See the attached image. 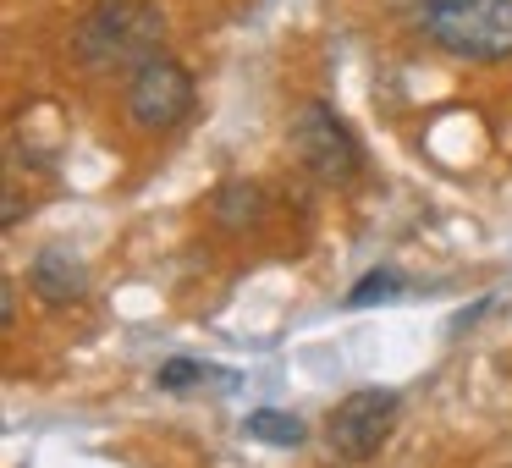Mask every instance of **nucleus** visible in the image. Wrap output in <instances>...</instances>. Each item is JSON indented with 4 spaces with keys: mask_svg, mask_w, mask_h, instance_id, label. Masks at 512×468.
Listing matches in <instances>:
<instances>
[{
    "mask_svg": "<svg viewBox=\"0 0 512 468\" xmlns=\"http://www.w3.org/2000/svg\"><path fill=\"white\" fill-rule=\"evenodd\" d=\"M193 116V72L171 56H155L127 83V122L138 133H171Z\"/></svg>",
    "mask_w": 512,
    "mask_h": 468,
    "instance_id": "4",
    "label": "nucleus"
},
{
    "mask_svg": "<svg viewBox=\"0 0 512 468\" xmlns=\"http://www.w3.org/2000/svg\"><path fill=\"white\" fill-rule=\"evenodd\" d=\"M210 215L226 232H248V226L265 215V193H259L254 182H221V188L210 193Z\"/></svg>",
    "mask_w": 512,
    "mask_h": 468,
    "instance_id": "7",
    "label": "nucleus"
},
{
    "mask_svg": "<svg viewBox=\"0 0 512 468\" xmlns=\"http://www.w3.org/2000/svg\"><path fill=\"white\" fill-rule=\"evenodd\" d=\"M28 287H34L39 303L67 309V303H78L83 292H89V270H83V259L72 254V248L50 243V248H39L34 265H28Z\"/></svg>",
    "mask_w": 512,
    "mask_h": 468,
    "instance_id": "6",
    "label": "nucleus"
},
{
    "mask_svg": "<svg viewBox=\"0 0 512 468\" xmlns=\"http://www.w3.org/2000/svg\"><path fill=\"white\" fill-rule=\"evenodd\" d=\"M419 28L430 45H441L457 61L512 56V0H424Z\"/></svg>",
    "mask_w": 512,
    "mask_h": 468,
    "instance_id": "2",
    "label": "nucleus"
},
{
    "mask_svg": "<svg viewBox=\"0 0 512 468\" xmlns=\"http://www.w3.org/2000/svg\"><path fill=\"white\" fill-rule=\"evenodd\" d=\"M402 270H391V265H380V270H369L364 281H358L353 292H347V309H369V303H391V298H402Z\"/></svg>",
    "mask_w": 512,
    "mask_h": 468,
    "instance_id": "9",
    "label": "nucleus"
},
{
    "mask_svg": "<svg viewBox=\"0 0 512 468\" xmlns=\"http://www.w3.org/2000/svg\"><path fill=\"white\" fill-rule=\"evenodd\" d=\"M287 138H292V155L303 160V171H309L314 182H325V188H347V182L364 171V149H358L353 127H347L325 100L298 105Z\"/></svg>",
    "mask_w": 512,
    "mask_h": 468,
    "instance_id": "3",
    "label": "nucleus"
},
{
    "mask_svg": "<svg viewBox=\"0 0 512 468\" xmlns=\"http://www.w3.org/2000/svg\"><path fill=\"white\" fill-rule=\"evenodd\" d=\"M397 413H402L397 391L364 386V391H353V397L336 402L331 424H325V441H331V452L342 457V463H364V457H375L380 446L391 441Z\"/></svg>",
    "mask_w": 512,
    "mask_h": 468,
    "instance_id": "5",
    "label": "nucleus"
},
{
    "mask_svg": "<svg viewBox=\"0 0 512 468\" xmlns=\"http://www.w3.org/2000/svg\"><path fill=\"white\" fill-rule=\"evenodd\" d=\"M210 375H221V369L199 364V358H166V364L155 369V386L160 391H188V386H199V380H210Z\"/></svg>",
    "mask_w": 512,
    "mask_h": 468,
    "instance_id": "10",
    "label": "nucleus"
},
{
    "mask_svg": "<svg viewBox=\"0 0 512 468\" xmlns=\"http://www.w3.org/2000/svg\"><path fill=\"white\" fill-rule=\"evenodd\" d=\"M243 435H254V441H265V446H303L309 441V424L287 408H254L243 419Z\"/></svg>",
    "mask_w": 512,
    "mask_h": 468,
    "instance_id": "8",
    "label": "nucleus"
},
{
    "mask_svg": "<svg viewBox=\"0 0 512 468\" xmlns=\"http://www.w3.org/2000/svg\"><path fill=\"white\" fill-rule=\"evenodd\" d=\"M160 45H166V17L149 0H100L72 34V50L89 72H138L160 56Z\"/></svg>",
    "mask_w": 512,
    "mask_h": 468,
    "instance_id": "1",
    "label": "nucleus"
},
{
    "mask_svg": "<svg viewBox=\"0 0 512 468\" xmlns=\"http://www.w3.org/2000/svg\"><path fill=\"white\" fill-rule=\"evenodd\" d=\"M0 325H6V331L17 325V287H12V281L0 287Z\"/></svg>",
    "mask_w": 512,
    "mask_h": 468,
    "instance_id": "11",
    "label": "nucleus"
}]
</instances>
